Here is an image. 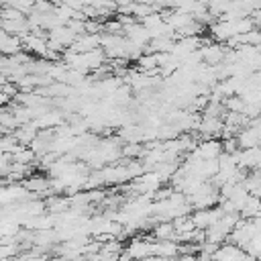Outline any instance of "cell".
Masks as SVG:
<instances>
[{
	"mask_svg": "<svg viewBox=\"0 0 261 261\" xmlns=\"http://www.w3.org/2000/svg\"><path fill=\"white\" fill-rule=\"evenodd\" d=\"M155 241H175V228L173 222H157L153 228Z\"/></svg>",
	"mask_w": 261,
	"mask_h": 261,
	"instance_id": "1",
	"label": "cell"
}]
</instances>
